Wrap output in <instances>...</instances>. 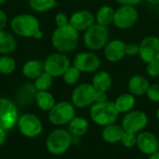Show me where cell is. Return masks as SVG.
Wrapping results in <instances>:
<instances>
[{
  "mask_svg": "<svg viewBox=\"0 0 159 159\" xmlns=\"http://www.w3.org/2000/svg\"><path fill=\"white\" fill-rule=\"evenodd\" d=\"M139 46V56L143 62L147 64L159 61V37L148 35L141 41Z\"/></svg>",
  "mask_w": 159,
  "mask_h": 159,
  "instance_id": "cell-14",
  "label": "cell"
},
{
  "mask_svg": "<svg viewBox=\"0 0 159 159\" xmlns=\"http://www.w3.org/2000/svg\"><path fill=\"white\" fill-rule=\"evenodd\" d=\"M94 23H96L95 15L87 9L77 10L69 17V24L78 32H85Z\"/></svg>",
  "mask_w": 159,
  "mask_h": 159,
  "instance_id": "cell-16",
  "label": "cell"
},
{
  "mask_svg": "<svg viewBox=\"0 0 159 159\" xmlns=\"http://www.w3.org/2000/svg\"><path fill=\"white\" fill-rule=\"evenodd\" d=\"M54 21L57 27H62L69 24V17L63 12H58L55 15Z\"/></svg>",
  "mask_w": 159,
  "mask_h": 159,
  "instance_id": "cell-35",
  "label": "cell"
},
{
  "mask_svg": "<svg viewBox=\"0 0 159 159\" xmlns=\"http://www.w3.org/2000/svg\"><path fill=\"white\" fill-rule=\"evenodd\" d=\"M108 101L107 97V92L105 91H98L96 90V95H95V102H103Z\"/></svg>",
  "mask_w": 159,
  "mask_h": 159,
  "instance_id": "cell-38",
  "label": "cell"
},
{
  "mask_svg": "<svg viewBox=\"0 0 159 159\" xmlns=\"http://www.w3.org/2000/svg\"><path fill=\"white\" fill-rule=\"evenodd\" d=\"M34 102L37 107L43 112H48L56 103L55 97L48 90L37 91Z\"/></svg>",
  "mask_w": 159,
  "mask_h": 159,
  "instance_id": "cell-25",
  "label": "cell"
},
{
  "mask_svg": "<svg viewBox=\"0 0 159 159\" xmlns=\"http://www.w3.org/2000/svg\"><path fill=\"white\" fill-rule=\"evenodd\" d=\"M149 123L148 116L141 110H131L126 114H124L121 126L127 132H132L135 134H139L142 131L145 130Z\"/></svg>",
  "mask_w": 159,
  "mask_h": 159,
  "instance_id": "cell-8",
  "label": "cell"
},
{
  "mask_svg": "<svg viewBox=\"0 0 159 159\" xmlns=\"http://www.w3.org/2000/svg\"><path fill=\"white\" fill-rule=\"evenodd\" d=\"M139 51H140L139 44H136V43L126 44V55L130 56V57H134V56L139 55Z\"/></svg>",
  "mask_w": 159,
  "mask_h": 159,
  "instance_id": "cell-36",
  "label": "cell"
},
{
  "mask_svg": "<svg viewBox=\"0 0 159 159\" xmlns=\"http://www.w3.org/2000/svg\"><path fill=\"white\" fill-rule=\"evenodd\" d=\"M17 62L10 55H0V74L8 75L15 72Z\"/></svg>",
  "mask_w": 159,
  "mask_h": 159,
  "instance_id": "cell-29",
  "label": "cell"
},
{
  "mask_svg": "<svg viewBox=\"0 0 159 159\" xmlns=\"http://www.w3.org/2000/svg\"><path fill=\"white\" fill-rule=\"evenodd\" d=\"M29 7L36 13H45L57 7V0H27Z\"/></svg>",
  "mask_w": 159,
  "mask_h": 159,
  "instance_id": "cell-28",
  "label": "cell"
},
{
  "mask_svg": "<svg viewBox=\"0 0 159 159\" xmlns=\"http://www.w3.org/2000/svg\"><path fill=\"white\" fill-rule=\"evenodd\" d=\"M20 117L16 103L6 97H0V128L8 131L15 128Z\"/></svg>",
  "mask_w": 159,
  "mask_h": 159,
  "instance_id": "cell-7",
  "label": "cell"
},
{
  "mask_svg": "<svg viewBox=\"0 0 159 159\" xmlns=\"http://www.w3.org/2000/svg\"><path fill=\"white\" fill-rule=\"evenodd\" d=\"M150 85L151 84L146 77L141 75H135L129 79L128 89L129 92L135 97H140L146 94Z\"/></svg>",
  "mask_w": 159,
  "mask_h": 159,
  "instance_id": "cell-18",
  "label": "cell"
},
{
  "mask_svg": "<svg viewBox=\"0 0 159 159\" xmlns=\"http://www.w3.org/2000/svg\"><path fill=\"white\" fill-rule=\"evenodd\" d=\"M37 89H35L34 83L23 84L18 91V100L22 104L31 103L35 100Z\"/></svg>",
  "mask_w": 159,
  "mask_h": 159,
  "instance_id": "cell-26",
  "label": "cell"
},
{
  "mask_svg": "<svg viewBox=\"0 0 159 159\" xmlns=\"http://www.w3.org/2000/svg\"><path fill=\"white\" fill-rule=\"evenodd\" d=\"M7 2V0H0V6H2L3 4H5Z\"/></svg>",
  "mask_w": 159,
  "mask_h": 159,
  "instance_id": "cell-44",
  "label": "cell"
},
{
  "mask_svg": "<svg viewBox=\"0 0 159 159\" xmlns=\"http://www.w3.org/2000/svg\"><path fill=\"white\" fill-rule=\"evenodd\" d=\"M101 64V59L95 53L89 51L77 53L73 60V65L76 67L81 73H96L99 71Z\"/></svg>",
  "mask_w": 159,
  "mask_h": 159,
  "instance_id": "cell-13",
  "label": "cell"
},
{
  "mask_svg": "<svg viewBox=\"0 0 159 159\" xmlns=\"http://www.w3.org/2000/svg\"><path fill=\"white\" fill-rule=\"evenodd\" d=\"M44 71L52 77H61L64 72L71 66V61L67 54L61 52H53L47 56L43 61Z\"/></svg>",
  "mask_w": 159,
  "mask_h": 159,
  "instance_id": "cell-9",
  "label": "cell"
},
{
  "mask_svg": "<svg viewBox=\"0 0 159 159\" xmlns=\"http://www.w3.org/2000/svg\"><path fill=\"white\" fill-rule=\"evenodd\" d=\"M156 117H157V119L159 121V108L157 110V112H156Z\"/></svg>",
  "mask_w": 159,
  "mask_h": 159,
  "instance_id": "cell-43",
  "label": "cell"
},
{
  "mask_svg": "<svg viewBox=\"0 0 159 159\" xmlns=\"http://www.w3.org/2000/svg\"><path fill=\"white\" fill-rule=\"evenodd\" d=\"M139 20V11L133 6H120L115 10V26L121 30L129 29L134 26Z\"/></svg>",
  "mask_w": 159,
  "mask_h": 159,
  "instance_id": "cell-12",
  "label": "cell"
},
{
  "mask_svg": "<svg viewBox=\"0 0 159 159\" xmlns=\"http://www.w3.org/2000/svg\"><path fill=\"white\" fill-rule=\"evenodd\" d=\"M114 103L119 114H126L134 109L136 105V97L129 92L123 93L116 99Z\"/></svg>",
  "mask_w": 159,
  "mask_h": 159,
  "instance_id": "cell-24",
  "label": "cell"
},
{
  "mask_svg": "<svg viewBox=\"0 0 159 159\" xmlns=\"http://www.w3.org/2000/svg\"><path fill=\"white\" fill-rule=\"evenodd\" d=\"M146 97L153 102H159V84H152L150 85L147 92Z\"/></svg>",
  "mask_w": 159,
  "mask_h": 159,
  "instance_id": "cell-33",
  "label": "cell"
},
{
  "mask_svg": "<svg viewBox=\"0 0 159 159\" xmlns=\"http://www.w3.org/2000/svg\"><path fill=\"white\" fill-rule=\"evenodd\" d=\"M74 143V137L68 129L58 128L53 129L46 139V148L53 156L65 154Z\"/></svg>",
  "mask_w": 159,
  "mask_h": 159,
  "instance_id": "cell-4",
  "label": "cell"
},
{
  "mask_svg": "<svg viewBox=\"0 0 159 159\" xmlns=\"http://www.w3.org/2000/svg\"><path fill=\"white\" fill-rule=\"evenodd\" d=\"M50 42L57 52L68 54L76 49L79 43V32L70 24L56 27L51 34Z\"/></svg>",
  "mask_w": 159,
  "mask_h": 159,
  "instance_id": "cell-2",
  "label": "cell"
},
{
  "mask_svg": "<svg viewBox=\"0 0 159 159\" xmlns=\"http://www.w3.org/2000/svg\"><path fill=\"white\" fill-rule=\"evenodd\" d=\"M109 36L108 27L94 23L84 32L83 42L88 49L90 51H97L104 48L109 41Z\"/></svg>",
  "mask_w": 159,
  "mask_h": 159,
  "instance_id": "cell-5",
  "label": "cell"
},
{
  "mask_svg": "<svg viewBox=\"0 0 159 159\" xmlns=\"http://www.w3.org/2000/svg\"><path fill=\"white\" fill-rule=\"evenodd\" d=\"M44 72V63L40 60L31 59L24 62L21 67V74L22 75L29 79L34 80L38 75H40Z\"/></svg>",
  "mask_w": 159,
  "mask_h": 159,
  "instance_id": "cell-22",
  "label": "cell"
},
{
  "mask_svg": "<svg viewBox=\"0 0 159 159\" xmlns=\"http://www.w3.org/2000/svg\"><path fill=\"white\" fill-rule=\"evenodd\" d=\"M67 129L74 138L85 136L89 129V122L83 116H75L67 125Z\"/></svg>",
  "mask_w": 159,
  "mask_h": 159,
  "instance_id": "cell-21",
  "label": "cell"
},
{
  "mask_svg": "<svg viewBox=\"0 0 159 159\" xmlns=\"http://www.w3.org/2000/svg\"><path fill=\"white\" fill-rule=\"evenodd\" d=\"M75 107L71 102L61 101L56 102L55 105L48 112V121L57 127L68 125L75 116Z\"/></svg>",
  "mask_w": 159,
  "mask_h": 159,
  "instance_id": "cell-6",
  "label": "cell"
},
{
  "mask_svg": "<svg viewBox=\"0 0 159 159\" xmlns=\"http://www.w3.org/2000/svg\"><path fill=\"white\" fill-rule=\"evenodd\" d=\"M81 72L76 68L75 67L73 64L71 66L68 67V69L64 72V74L62 75V80L63 82L68 85V86H75L76 85L80 78H81Z\"/></svg>",
  "mask_w": 159,
  "mask_h": 159,
  "instance_id": "cell-31",
  "label": "cell"
},
{
  "mask_svg": "<svg viewBox=\"0 0 159 159\" xmlns=\"http://www.w3.org/2000/svg\"><path fill=\"white\" fill-rule=\"evenodd\" d=\"M114 102L106 101L103 102H95L89 107V117L91 121L99 127H106L114 124L119 117Z\"/></svg>",
  "mask_w": 159,
  "mask_h": 159,
  "instance_id": "cell-3",
  "label": "cell"
},
{
  "mask_svg": "<svg viewBox=\"0 0 159 159\" xmlns=\"http://www.w3.org/2000/svg\"><path fill=\"white\" fill-rule=\"evenodd\" d=\"M115 9L111 6H102L95 14L96 23L108 27L114 21Z\"/></svg>",
  "mask_w": 159,
  "mask_h": 159,
  "instance_id": "cell-27",
  "label": "cell"
},
{
  "mask_svg": "<svg viewBox=\"0 0 159 159\" xmlns=\"http://www.w3.org/2000/svg\"><path fill=\"white\" fill-rule=\"evenodd\" d=\"M7 140V131L0 128V146H2Z\"/></svg>",
  "mask_w": 159,
  "mask_h": 159,
  "instance_id": "cell-40",
  "label": "cell"
},
{
  "mask_svg": "<svg viewBox=\"0 0 159 159\" xmlns=\"http://www.w3.org/2000/svg\"><path fill=\"white\" fill-rule=\"evenodd\" d=\"M158 138L153 132L143 130L137 134L136 147L142 154L149 157L158 151Z\"/></svg>",
  "mask_w": 159,
  "mask_h": 159,
  "instance_id": "cell-15",
  "label": "cell"
},
{
  "mask_svg": "<svg viewBox=\"0 0 159 159\" xmlns=\"http://www.w3.org/2000/svg\"><path fill=\"white\" fill-rule=\"evenodd\" d=\"M147 3L151 4V5H154V6H157L159 5V0H145Z\"/></svg>",
  "mask_w": 159,
  "mask_h": 159,
  "instance_id": "cell-42",
  "label": "cell"
},
{
  "mask_svg": "<svg viewBox=\"0 0 159 159\" xmlns=\"http://www.w3.org/2000/svg\"><path fill=\"white\" fill-rule=\"evenodd\" d=\"M142 1L143 0H116V2L121 6H133V7L139 5Z\"/></svg>",
  "mask_w": 159,
  "mask_h": 159,
  "instance_id": "cell-39",
  "label": "cell"
},
{
  "mask_svg": "<svg viewBox=\"0 0 159 159\" xmlns=\"http://www.w3.org/2000/svg\"><path fill=\"white\" fill-rule=\"evenodd\" d=\"M96 89L93 88L91 83H82L73 89L71 94V102L75 108L85 109L90 107L95 103Z\"/></svg>",
  "mask_w": 159,
  "mask_h": 159,
  "instance_id": "cell-10",
  "label": "cell"
},
{
  "mask_svg": "<svg viewBox=\"0 0 159 159\" xmlns=\"http://www.w3.org/2000/svg\"><path fill=\"white\" fill-rule=\"evenodd\" d=\"M17 127L21 135L26 138H35L43 132V123L40 118L32 113L20 116Z\"/></svg>",
  "mask_w": 159,
  "mask_h": 159,
  "instance_id": "cell-11",
  "label": "cell"
},
{
  "mask_svg": "<svg viewBox=\"0 0 159 159\" xmlns=\"http://www.w3.org/2000/svg\"><path fill=\"white\" fill-rule=\"evenodd\" d=\"M53 79L54 77H52L49 74L44 71L40 75H38L34 80V85L37 91H47L49 90L50 88L52 87Z\"/></svg>",
  "mask_w": 159,
  "mask_h": 159,
  "instance_id": "cell-30",
  "label": "cell"
},
{
  "mask_svg": "<svg viewBox=\"0 0 159 159\" xmlns=\"http://www.w3.org/2000/svg\"><path fill=\"white\" fill-rule=\"evenodd\" d=\"M120 143L126 148H133L137 144V134L125 131Z\"/></svg>",
  "mask_w": 159,
  "mask_h": 159,
  "instance_id": "cell-32",
  "label": "cell"
},
{
  "mask_svg": "<svg viewBox=\"0 0 159 159\" xmlns=\"http://www.w3.org/2000/svg\"><path fill=\"white\" fill-rule=\"evenodd\" d=\"M124 133H125V130L122 128V126L114 123L106 127H103L101 136H102V139L105 143L114 144V143H117L121 142Z\"/></svg>",
  "mask_w": 159,
  "mask_h": 159,
  "instance_id": "cell-19",
  "label": "cell"
},
{
  "mask_svg": "<svg viewBox=\"0 0 159 159\" xmlns=\"http://www.w3.org/2000/svg\"><path fill=\"white\" fill-rule=\"evenodd\" d=\"M10 31L19 37L42 39L43 32L36 16L31 13H20L15 15L9 21Z\"/></svg>",
  "mask_w": 159,
  "mask_h": 159,
  "instance_id": "cell-1",
  "label": "cell"
},
{
  "mask_svg": "<svg viewBox=\"0 0 159 159\" xmlns=\"http://www.w3.org/2000/svg\"><path fill=\"white\" fill-rule=\"evenodd\" d=\"M104 58L110 62H118L126 56V43L120 39L108 41L103 48Z\"/></svg>",
  "mask_w": 159,
  "mask_h": 159,
  "instance_id": "cell-17",
  "label": "cell"
},
{
  "mask_svg": "<svg viewBox=\"0 0 159 159\" xmlns=\"http://www.w3.org/2000/svg\"><path fill=\"white\" fill-rule=\"evenodd\" d=\"M158 152H159V145H158Z\"/></svg>",
  "mask_w": 159,
  "mask_h": 159,
  "instance_id": "cell-45",
  "label": "cell"
},
{
  "mask_svg": "<svg viewBox=\"0 0 159 159\" xmlns=\"http://www.w3.org/2000/svg\"><path fill=\"white\" fill-rule=\"evenodd\" d=\"M148 159H159V152L158 151H157V153H155V154H153V155L149 156V157H148Z\"/></svg>",
  "mask_w": 159,
  "mask_h": 159,
  "instance_id": "cell-41",
  "label": "cell"
},
{
  "mask_svg": "<svg viewBox=\"0 0 159 159\" xmlns=\"http://www.w3.org/2000/svg\"><path fill=\"white\" fill-rule=\"evenodd\" d=\"M112 83H113V78L111 75L104 70L97 71L94 74L91 81V85L96 90L105 91V92H107L111 89Z\"/></svg>",
  "mask_w": 159,
  "mask_h": 159,
  "instance_id": "cell-23",
  "label": "cell"
},
{
  "mask_svg": "<svg viewBox=\"0 0 159 159\" xmlns=\"http://www.w3.org/2000/svg\"><path fill=\"white\" fill-rule=\"evenodd\" d=\"M146 73L149 76H151L153 78L159 77V61L147 63Z\"/></svg>",
  "mask_w": 159,
  "mask_h": 159,
  "instance_id": "cell-34",
  "label": "cell"
},
{
  "mask_svg": "<svg viewBox=\"0 0 159 159\" xmlns=\"http://www.w3.org/2000/svg\"><path fill=\"white\" fill-rule=\"evenodd\" d=\"M17 48L16 35L6 29L0 31V55H11Z\"/></svg>",
  "mask_w": 159,
  "mask_h": 159,
  "instance_id": "cell-20",
  "label": "cell"
},
{
  "mask_svg": "<svg viewBox=\"0 0 159 159\" xmlns=\"http://www.w3.org/2000/svg\"><path fill=\"white\" fill-rule=\"evenodd\" d=\"M8 17L5 10L0 8V31L6 29L7 25L8 24Z\"/></svg>",
  "mask_w": 159,
  "mask_h": 159,
  "instance_id": "cell-37",
  "label": "cell"
}]
</instances>
